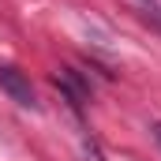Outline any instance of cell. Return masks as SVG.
Instances as JSON below:
<instances>
[{
	"label": "cell",
	"instance_id": "obj_1",
	"mask_svg": "<svg viewBox=\"0 0 161 161\" xmlns=\"http://www.w3.org/2000/svg\"><path fill=\"white\" fill-rule=\"evenodd\" d=\"M0 90L15 101V105H23V109H34L38 105V97H34V86L30 79L23 75V71H15V68H8V64H0Z\"/></svg>",
	"mask_w": 161,
	"mask_h": 161
},
{
	"label": "cell",
	"instance_id": "obj_2",
	"mask_svg": "<svg viewBox=\"0 0 161 161\" xmlns=\"http://www.w3.org/2000/svg\"><path fill=\"white\" fill-rule=\"evenodd\" d=\"M53 82L60 86V94H64V97H68L75 109H82V105L90 101V86H86V82H82L79 75L71 71V68H60V71L53 75Z\"/></svg>",
	"mask_w": 161,
	"mask_h": 161
},
{
	"label": "cell",
	"instance_id": "obj_3",
	"mask_svg": "<svg viewBox=\"0 0 161 161\" xmlns=\"http://www.w3.org/2000/svg\"><path fill=\"white\" fill-rule=\"evenodd\" d=\"M82 161H105V158H101V150H97V142H94V139H86V142H82Z\"/></svg>",
	"mask_w": 161,
	"mask_h": 161
},
{
	"label": "cell",
	"instance_id": "obj_4",
	"mask_svg": "<svg viewBox=\"0 0 161 161\" xmlns=\"http://www.w3.org/2000/svg\"><path fill=\"white\" fill-rule=\"evenodd\" d=\"M150 135H154V142L161 146V124H150Z\"/></svg>",
	"mask_w": 161,
	"mask_h": 161
},
{
	"label": "cell",
	"instance_id": "obj_5",
	"mask_svg": "<svg viewBox=\"0 0 161 161\" xmlns=\"http://www.w3.org/2000/svg\"><path fill=\"white\" fill-rule=\"evenodd\" d=\"M139 4H146V8H150V11H154V4H158V0H139Z\"/></svg>",
	"mask_w": 161,
	"mask_h": 161
}]
</instances>
